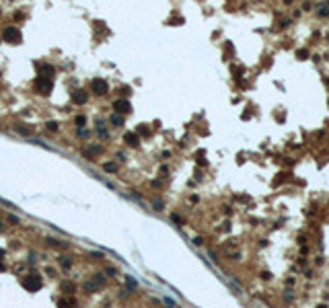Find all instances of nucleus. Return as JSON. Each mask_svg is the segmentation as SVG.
Returning <instances> with one entry per match:
<instances>
[{"label": "nucleus", "instance_id": "1", "mask_svg": "<svg viewBox=\"0 0 329 308\" xmlns=\"http://www.w3.org/2000/svg\"><path fill=\"white\" fill-rule=\"evenodd\" d=\"M35 86L39 88V92H43V95H47V92L54 88V82H51L50 76H39V78L35 80Z\"/></svg>", "mask_w": 329, "mask_h": 308}, {"label": "nucleus", "instance_id": "2", "mask_svg": "<svg viewBox=\"0 0 329 308\" xmlns=\"http://www.w3.org/2000/svg\"><path fill=\"white\" fill-rule=\"evenodd\" d=\"M21 37H23V35H21V31H19L17 27H6L4 29V39L6 41H11V43H19Z\"/></svg>", "mask_w": 329, "mask_h": 308}, {"label": "nucleus", "instance_id": "3", "mask_svg": "<svg viewBox=\"0 0 329 308\" xmlns=\"http://www.w3.org/2000/svg\"><path fill=\"white\" fill-rule=\"evenodd\" d=\"M23 284H25L27 290H39L41 288V280L37 277V275H27V277L23 280Z\"/></svg>", "mask_w": 329, "mask_h": 308}, {"label": "nucleus", "instance_id": "4", "mask_svg": "<svg viewBox=\"0 0 329 308\" xmlns=\"http://www.w3.org/2000/svg\"><path fill=\"white\" fill-rule=\"evenodd\" d=\"M91 86H93V91H95L97 95H103V92H107V82H105V80H101V78H93Z\"/></svg>", "mask_w": 329, "mask_h": 308}, {"label": "nucleus", "instance_id": "5", "mask_svg": "<svg viewBox=\"0 0 329 308\" xmlns=\"http://www.w3.org/2000/svg\"><path fill=\"white\" fill-rule=\"evenodd\" d=\"M86 99H89V95H86V88H80V91H74V92H72V101L76 103V105H85Z\"/></svg>", "mask_w": 329, "mask_h": 308}, {"label": "nucleus", "instance_id": "6", "mask_svg": "<svg viewBox=\"0 0 329 308\" xmlns=\"http://www.w3.org/2000/svg\"><path fill=\"white\" fill-rule=\"evenodd\" d=\"M115 105V111H117V113H130V103L125 101V99H117V101L113 103Z\"/></svg>", "mask_w": 329, "mask_h": 308}, {"label": "nucleus", "instance_id": "7", "mask_svg": "<svg viewBox=\"0 0 329 308\" xmlns=\"http://www.w3.org/2000/svg\"><path fill=\"white\" fill-rule=\"evenodd\" d=\"M41 70H43V74H41V76H51L54 72H56V68H54V66H47V64H43Z\"/></svg>", "mask_w": 329, "mask_h": 308}, {"label": "nucleus", "instance_id": "8", "mask_svg": "<svg viewBox=\"0 0 329 308\" xmlns=\"http://www.w3.org/2000/svg\"><path fill=\"white\" fill-rule=\"evenodd\" d=\"M125 142L130 144V146H138V138L134 136V134H128V136H125Z\"/></svg>", "mask_w": 329, "mask_h": 308}, {"label": "nucleus", "instance_id": "9", "mask_svg": "<svg viewBox=\"0 0 329 308\" xmlns=\"http://www.w3.org/2000/svg\"><path fill=\"white\" fill-rule=\"evenodd\" d=\"M103 169H105L107 173H115V171H117V166H115L113 162H107V165H103Z\"/></svg>", "mask_w": 329, "mask_h": 308}, {"label": "nucleus", "instance_id": "10", "mask_svg": "<svg viewBox=\"0 0 329 308\" xmlns=\"http://www.w3.org/2000/svg\"><path fill=\"white\" fill-rule=\"evenodd\" d=\"M111 121H113V126H121V123H124V117H121V115H113Z\"/></svg>", "mask_w": 329, "mask_h": 308}, {"label": "nucleus", "instance_id": "11", "mask_svg": "<svg viewBox=\"0 0 329 308\" xmlns=\"http://www.w3.org/2000/svg\"><path fill=\"white\" fill-rule=\"evenodd\" d=\"M85 123H86V117H82V115H80V117H76V126H78V127H82Z\"/></svg>", "mask_w": 329, "mask_h": 308}, {"label": "nucleus", "instance_id": "12", "mask_svg": "<svg viewBox=\"0 0 329 308\" xmlns=\"http://www.w3.org/2000/svg\"><path fill=\"white\" fill-rule=\"evenodd\" d=\"M284 4H292V0H284Z\"/></svg>", "mask_w": 329, "mask_h": 308}]
</instances>
